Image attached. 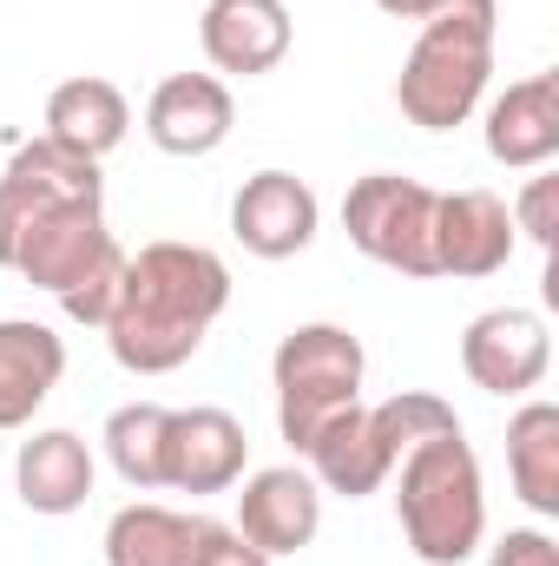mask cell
I'll return each mask as SVG.
<instances>
[{
	"label": "cell",
	"mask_w": 559,
	"mask_h": 566,
	"mask_svg": "<svg viewBox=\"0 0 559 566\" xmlns=\"http://www.w3.org/2000/svg\"><path fill=\"white\" fill-rule=\"evenodd\" d=\"M224 310H231V264L211 244L151 238L126 251V277L106 316V349L133 376H171L204 349Z\"/></svg>",
	"instance_id": "6da1fadb"
},
{
	"label": "cell",
	"mask_w": 559,
	"mask_h": 566,
	"mask_svg": "<svg viewBox=\"0 0 559 566\" xmlns=\"http://www.w3.org/2000/svg\"><path fill=\"white\" fill-rule=\"evenodd\" d=\"M389 481H395V527L421 566H467L487 547V481L467 428L415 441Z\"/></svg>",
	"instance_id": "7a4b0ae2"
},
{
	"label": "cell",
	"mask_w": 559,
	"mask_h": 566,
	"mask_svg": "<svg viewBox=\"0 0 559 566\" xmlns=\"http://www.w3.org/2000/svg\"><path fill=\"white\" fill-rule=\"evenodd\" d=\"M494 40H500V0H454L428 13L395 73V106L421 133H454L487 106L494 86Z\"/></svg>",
	"instance_id": "3957f363"
},
{
	"label": "cell",
	"mask_w": 559,
	"mask_h": 566,
	"mask_svg": "<svg viewBox=\"0 0 559 566\" xmlns=\"http://www.w3.org/2000/svg\"><path fill=\"white\" fill-rule=\"evenodd\" d=\"M461 428L454 402L428 396V389H402L389 402H356L342 409L336 422L323 428L309 448H303V468L323 494H342V501H362V494H382L395 461L428 441V434H447Z\"/></svg>",
	"instance_id": "277c9868"
},
{
	"label": "cell",
	"mask_w": 559,
	"mask_h": 566,
	"mask_svg": "<svg viewBox=\"0 0 559 566\" xmlns=\"http://www.w3.org/2000/svg\"><path fill=\"white\" fill-rule=\"evenodd\" d=\"M369 349L342 323H296L271 356V389H277V434L303 454L342 409L362 402Z\"/></svg>",
	"instance_id": "5b68a950"
},
{
	"label": "cell",
	"mask_w": 559,
	"mask_h": 566,
	"mask_svg": "<svg viewBox=\"0 0 559 566\" xmlns=\"http://www.w3.org/2000/svg\"><path fill=\"white\" fill-rule=\"evenodd\" d=\"M434 198L441 191L409 171H362L342 191V231L369 264L428 283L434 277Z\"/></svg>",
	"instance_id": "8992f818"
},
{
	"label": "cell",
	"mask_w": 559,
	"mask_h": 566,
	"mask_svg": "<svg viewBox=\"0 0 559 566\" xmlns=\"http://www.w3.org/2000/svg\"><path fill=\"white\" fill-rule=\"evenodd\" d=\"M461 369L487 396H534L547 382V369H553V329H547V316L527 310V303L481 310L461 329Z\"/></svg>",
	"instance_id": "52a82bcc"
},
{
	"label": "cell",
	"mask_w": 559,
	"mask_h": 566,
	"mask_svg": "<svg viewBox=\"0 0 559 566\" xmlns=\"http://www.w3.org/2000/svg\"><path fill=\"white\" fill-rule=\"evenodd\" d=\"M73 198H106V178H99L93 158H80V151H66V145H53V139L13 145V158L0 171V271L13 258V238L40 211L73 205Z\"/></svg>",
	"instance_id": "ba28073f"
},
{
	"label": "cell",
	"mask_w": 559,
	"mask_h": 566,
	"mask_svg": "<svg viewBox=\"0 0 559 566\" xmlns=\"http://www.w3.org/2000/svg\"><path fill=\"white\" fill-rule=\"evenodd\" d=\"M316 231H323V205H316L309 178H296V171H283V165L251 171V178L238 185V198H231V238H238L251 258H264V264H283V258L309 251Z\"/></svg>",
	"instance_id": "9c48e42d"
},
{
	"label": "cell",
	"mask_w": 559,
	"mask_h": 566,
	"mask_svg": "<svg viewBox=\"0 0 559 566\" xmlns=\"http://www.w3.org/2000/svg\"><path fill=\"white\" fill-rule=\"evenodd\" d=\"M251 468V434L231 409H171L165 422V488L171 494H231Z\"/></svg>",
	"instance_id": "30bf717a"
},
{
	"label": "cell",
	"mask_w": 559,
	"mask_h": 566,
	"mask_svg": "<svg viewBox=\"0 0 559 566\" xmlns=\"http://www.w3.org/2000/svg\"><path fill=\"white\" fill-rule=\"evenodd\" d=\"M514 244H520V231L507 218V198H494L481 185L434 198V277H494L514 264Z\"/></svg>",
	"instance_id": "8fae6325"
},
{
	"label": "cell",
	"mask_w": 559,
	"mask_h": 566,
	"mask_svg": "<svg viewBox=\"0 0 559 566\" xmlns=\"http://www.w3.org/2000/svg\"><path fill=\"white\" fill-rule=\"evenodd\" d=\"M257 554L289 560L323 534V488L309 481V468L283 461V468H257L238 481V521H231Z\"/></svg>",
	"instance_id": "7c38bea8"
},
{
	"label": "cell",
	"mask_w": 559,
	"mask_h": 566,
	"mask_svg": "<svg viewBox=\"0 0 559 566\" xmlns=\"http://www.w3.org/2000/svg\"><path fill=\"white\" fill-rule=\"evenodd\" d=\"M296 20L283 0H204L198 13V46L218 80H264L289 60Z\"/></svg>",
	"instance_id": "4fadbf2b"
},
{
	"label": "cell",
	"mask_w": 559,
	"mask_h": 566,
	"mask_svg": "<svg viewBox=\"0 0 559 566\" xmlns=\"http://www.w3.org/2000/svg\"><path fill=\"white\" fill-rule=\"evenodd\" d=\"M238 126L231 80L218 73H165L145 99V139L165 158H211Z\"/></svg>",
	"instance_id": "5bb4252c"
},
{
	"label": "cell",
	"mask_w": 559,
	"mask_h": 566,
	"mask_svg": "<svg viewBox=\"0 0 559 566\" xmlns=\"http://www.w3.org/2000/svg\"><path fill=\"white\" fill-rule=\"evenodd\" d=\"M481 145L507 171H540L559 158V73H527L481 106Z\"/></svg>",
	"instance_id": "9a60e30c"
},
{
	"label": "cell",
	"mask_w": 559,
	"mask_h": 566,
	"mask_svg": "<svg viewBox=\"0 0 559 566\" xmlns=\"http://www.w3.org/2000/svg\"><path fill=\"white\" fill-rule=\"evenodd\" d=\"M93 481H99V461H93L86 434H73V428H33L13 454V494L27 514L66 521L86 507Z\"/></svg>",
	"instance_id": "2e32d148"
},
{
	"label": "cell",
	"mask_w": 559,
	"mask_h": 566,
	"mask_svg": "<svg viewBox=\"0 0 559 566\" xmlns=\"http://www.w3.org/2000/svg\"><path fill=\"white\" fill-rule=\"evenodd\" d=\"M40 139L66 145V151H80V158H93V165H106L126 133H133V99L106 80V73H73V80H60L53 93H46V113H40Z\"/></svg>",
	"instance_id": "e0dca14e"
},
{
	"label": "cell",
	"mask_w": 559,
	"mask_h": 566,
	"mask_svg": "<svg viewBox=\"0 0 559 566\" xmlns=\"http://www.w3.org/2000/svg\"><path fill=\"white\" fill-rule=\"evenodd\" d=\"M66 376V336L33 316H0V434L27 428Z\"/></svg>",
	"instance_id": "ac0fdd59"
},
{
	"label": "cell",
	"mask_w": 559,
	"mask_h": 566,
	"mask_svg": "<svg viewBox=\"0 0 559 566\" xmlns=\"http://www.w3.org/2000/svg\"><path fill=\"white\" fill-rule=\"evenodd\" d=\"M507 481L540 521H559V402L527 396L514 409V422H507Z\"/></svg>",
	"instance_id": "d6986e66"
},
{
	"label": "cell",
	"mask_w": 559,
	"mask_h": 566,
	"mask_svg": "<svg viewBox=\"0 0 559 566\" xmlns=\"http://www.w3.org/2000/svg\"><path fill=\"white\" fill-rule=\"evenodd\" d=\"M204 514H178L165 501H126L106 521V566H191Z\"/></svg>",
	"instance_id": "ffe728a7"
},
{
	"label": "cell",
	"mask_w": 559,
	"mask_h": 566,
	"mask_svg": "<svg viewBox=\"0 0 559 566\" xmlns=\"http://www.w3.org/2000/svg\"><path fill=\"white\" fill-rule=\"evenodd\" d=\"M165 422H171L165 402H126V409H113L106 428H99L106 461H113V474L133 494H158L165 488Z\"/></svg>",
	"instance_id": "44dd1931"
},
{
	"label": "cell",
	"mask_w": 559,
	"mask_h": 566,
	"mask_svg": "<svg viewBox=\"0 0 559 566\" xmlns=\"http://www.w3.org/2000/svg\"><path fill=\"white\" fill-rule=\"evenodd\" d=\"M507 218H514V231L527 238V244H540V251H553L559 238V178L540 165L527 185H520V198L507 205Z\"/></svg>",
	"instance_id": "7402d4cb"
},
{
	"label": "cell",
	"mask_w": 559,
	"mask_h": 566,
	"mask_svg": "<svg viewBox=\"0 0 559 566\" xmlns=\"http://www.w3.org/2000/svg\"><path fill=\"white\" fill-rule=\"evenodd\" d=\"M191 566H277L271 554H257L231 521H198V541H191Z\"/></svg>",
	"instance_id": "603a6c76"
},
{
	"label": "cell",
	"mask_w": 559,
	"mask_h": 566,
	"mask_svg": "<svg viewBox=\"0 0 559 566\" xmlns=\"http://www.w3.org/2000/svg\"><path fill=\"white\" fill-rule=\"evenodd\" d=\"M481 566H559V541L547 527H507Z\"/></svg>",
	"instance_id": "cb8c5ba5"
},
{
	"label": "cell",
	"mask_w": 559,
	"mask_h": 566,
	"mask_svg": "<svg viewBox=\"0 0 559 566\" xmlns=\"http://www.w3.org/2000/svg\"><path fill=\"white\" fill-rule=\"evenodd\" d=\"M389 20H428V13H441V7H454V0H376Z\"/></svg>",
	"instance_id": "d4e9b609"
}]
</instances>
